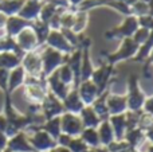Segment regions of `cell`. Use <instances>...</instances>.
<instances>
[{
  "mask_svg": "<svg viewBox=\"0 0 153 152\" xmlns=\"http://www.w3.org/2000/svg\"><path fill=\"white\" fill-rule=\"evenodd\" d=\"M40 59H42V73L46 77L56 72V67L62 63V55L58 51H54L53 48L46 50V53Z\"/></svg>",
  "mask_w": 153,
  "mask_h": 152,
  "instance_id": "cell-5",
  "label": "cell"
},
{
  "mask_svg": "<svg viewBox=\"0 0 153 152\" xmlns=\"http://www.w3.org/2000/svg\"><path fill=\"white\" fill-rule=\"evenodd\" d=\"M7 118H5V116L0 115V132H4L5 128H7Z\"/></svg>",
  "mask_w": 153,
  "mask_h": 152,
  "instance_id": "cell-29",
  "label": "cell"
},
{
  "mask_svg": "<svg viewBox=\"0 0 153 152\" xmlns=\"http://www.w3.org/2000/svg\"><path fill=\"white\" fill-rule=\"evenodd\" d=\"M98 137H100V144L103 145V147H108L109 144L114 142V133L113 129H111V125L109 123V120H103L98 125Z\"/></svg>",
  "mask_w": 153,
  "mask_h": 152,
  "instance_id": "cell-16",
  "label": "cell"
},
{
  "mask_svg": "<svg viewBox=\"0 0 153 152\" xmlns=\"http://www.w3.org/2000/svg\"><path fill=\"white\" fill-rule=\"evenodd\" d=\"M137 43L134 42V40H125V43L122 45V47L120 48L118 51H117L116 54H113V55L109 57V65H113L116 63V62L121 61V59H128L130 58L132 55H134L136 51H137Z\"/></svg>",
  "mask_w": 153,
  "mask_h": 152,
  "instance_id": "cell-9",
  "label": "cell"
},
{
  "mask_svg": "<svg viewBox=\"0 0 153 152\" xmlns=\"http://www.w3.org/2000/svg\"><path fill=\"white\" fill-rule=\"evenodd\" d=\"M27 26H30L28 20H24L20 16H19V18H16V16H10V18H7V22H5L7 34H8V37H11V38L20 34Z\"/></svg>",
  "mask_w": 153,
  "mask_h": 152,
  "instance_id": "cell-15",
  "label": "cell"
},
{
  "mask_svg": "<svg viewBox=\"0 0 153 152\" xmlns=\"http://www.w3.org/2000/svg\"><path fill=\"white\" fill-rule=\"evenodd\" d=\"M76 89H78V94H79V97H81V100H82L85 107H90V105L100 97L98 88L93 83L91 80L82 81Z\"/></svg>",
  "mask_w": 153,
  "mask_h": 152,
  "instance_id": "cell-6",
  "label": "cell"
},
{
  "mask_svg": "<svg viewBox=\"0 0 153 152\" xmlns=\"http://www.w3.org/2000/svg\"><path fill=\"white\" fill-rule=\"evenodd\" d=\"M144 109H145V113H148V115H151L153 117V97L151 98L145 100V102H144Z\"/></svg>",
  "mask_w": 153,
  "mask_h": 152,
  "instance_id": "cell-27",
  "label": "cell"
},
{
  "mask_svg": "<svg viewBox=\"0 0 153 152\" xmlns=\"http://www.w3.org/2000/svg\"><path fill=\"white\" fill-rule=\"evenodd\" d=\"M145 102V96L138 86L137 78L132 75L129 80V94L126 97V104L129 112H140Z\"/></svg>",
  "mask_w": 153,
  "mask_h": 152,
  "instance_id": "cell-1",
  "label": "cell"
},
{
  "mask_svg": "<svg viewBox=\"0 0 153 152\" xmlns=\"http://www.w3.org/2000/svg\"><path fill=\"white\" fill-rule=\"evenodd\" d=\"M42 110L43 116L47 121L54 117H59V115H62L65 112V108L61 100L56 98L53 93H47L42 102Z\"/></svg>",
  "mask_w": 153,
  "mask_h": 152,
  "instance_id": "cell-4",
  "label": "cell"
},
{
  "mask_svg": "<svg viewBox=\"0 0 153 152\" xmlns=\"http://www.w3.org/2000/svg\"><path fill=\"white\" fill-rule=\"evenodd\" d=\"M67 150L70 152H86L89 151V147L82 142L81 137H73L67 145Z\"/></svg>",
  "mask_w": 153,
  "mask_h": 152,
  "instance_id": "cell-25",
  "label": "cell"
},
{
  "mask_svg": "<svg viewBox=\"0 0 153 152\" xmlns=\"http://www.w3.org/2000/svg\"><path fill=\"white\" fill-rule=\"evenodd\" d=\"M7 150L10 152H35L24 132H19L11 139H8Z\"/></svg>",
  "mask_w": 153,
  "mask_h": 152,
  "instance_id": "cell-8",
  "label": "cell"
},
{
  "mask_svg": "<svg viewBox=\"0 0 153 152\" xmlns=\"http://www.w3.org/2000/svg\"><path fill=\"white\" fill-rule=\"evenodd\" d=\"M22 65V57L15 53H0V69L11 72L12 69Z\"/></svg>",
  "mask_w": 153,
  "mask_h": 152,
  "instance_id": "cell-18",
  "label": "cell"
},
{
  "mask_svg": "<svg viewBox=\"0 0 153 152\" xmlns=\"http://www.w3.org/2000/svg\"><path fill=\"white\" fill-rule=\"evenodd\" d=\"M56 73H58V78L61 80V82H63L66 86L69 83L74 82V74H73L71 69L67 65H63L59 70H56Z\"/></svg>",
  "mask_w": 153,
  "mask_h": 152,
  "instance_id": "cell-24",
  "label": "cell"
},
{
  "mask_svg": "<svg viewBox=\"0 0 153 152\" xmlns=\"http://www.w3.org/2000/svg\"><path fill=\"white\" fill-rule=\"evenodd\" d=\"M47 82L50 83L51 93H53L56 98H59L61 101H63V100L66 98V96L69 94L70 90H69V88H67L63 82H61V80L58 78V73L54 72L51 75H48Z\"/></svg>",
  "mask_w": 153,
  "mask_h": 152,
  "instance_id": "cell-12",
  "label": "cell"
},
{
  "mask_svg": "<svg viewBox=\"0 0 153 152\" xmlns=\"http://www.w3.org/2000/svg\"><path fill=\"white\" fill-rule=\"evenodd\" d=\"M36 43V37L34 32H31L30 30L24 28L20 34H18V46L22 51L24 50H31Z\"/></svg>",
  "mask_w": 153,
  "mask_h": 152,
  "instance_id": "cell-19",
  "label": "cell"
},
{
  "mask_svg": "<svg viewBox=\"0 0 153 152\" xmlns=\"http://www.w3.org/2000/svg\"><path fill=\"white\" fill-rule=\"evenodd\" d=\"M148 152H153V145H151V147L148 148Z\"/></svg>",
  "mask_w": 153,
  "mask_h": 152,
  "instance_id": "cell-32",
  "label": "cell"
},
{
  "mask_svg": "<svg viewBox=\"0 0 153 152\" xmlns=\"http://www.w3.org/2000/svg\"><path fill=\"white\" fill-rule=\"evenodd\" d=\"M62 104H63L65 112L73 113V115L79 113L85 108L83 102H82L81 97H79V94H78V89H74V90L69 92V94H67L66 98L62 101Z\"/></svg>",
  "mask_w": 153,
  "mask_h": 152,
  "instance_id": "cell-10",
  "label": "cell"
},
{
  "mask_svg": "<svg viewBox=\"0 0 153 152\" xmlns=\"http://www.w3.org/2000/svg\"><path fill=\"white\" fill-rule=\"evenodd\" d=\"M22 67L24 69L26 73H28L30 77L38 78L39 75H43L42 59H40V57H38L34 53H30L24 58H22Z\"/></svg>",
  "mask_w": 153,
  "mask_h": 152,
  "instance_id": "cell-7",
  "label": "cell"
},
{
  "mask_svg": "<svg viewBox=\"0 0 153 152\" xmlns=\"http://www.w3.org/2000/svg\"><path fill=\"white\" fill-rule=\"evenodd\" d=\"M83 125L82 121L78 116L73 115V113L65 112L61 117V131L62 133H66L71 137H76L82 133L83 131Z\"/></svg>",
  "mask_w": 153,
  "mask_h": 152,
  "instance_id": "cell-3",
  "label": "cell"
},
{
  "mask_svg": "<svg viewBox=\"0 0 153 152\" xmlns=\"http://www.w3.org/2000/svg\"><path fill=\"white\" fill-rule=\"evenodd\" d=\"M79 113H81V117L79 118H81V121H82L83 128H94L95 129L100 125L101 120L91 107H85Z\"/></svg>",
  "mask_w": 153,
  "mask_h": 152,
  "instance_id": "cell-17",
  "label": "cell"
},
{
  "mask_svg": "<svg viewBox=\"0 0 153 152\" xmlns=\"http://www.w3.org/2000/svg\"><path fill=\"white\" fill-rule=\"evenodd\" d=\"M79 136H81L82 142H83L89 148H98V147H101L97 129H94V128H85Z\"/></svg>",
  "mask_w": 153,
  "mask_h": 152,
  "instance_id": "cell-20",
  "label": "cell"
},
{
  "mask_svg": "<svg viewBox=\"0 0 153 152\" xmlns=\"http://www.w3.org/2000/svg\"><path fill=\"white\" fill-rule=\"evenodd\" d=\"M106 107H108L109 115L110 116L122 115V113H125V110L128 109L126 97L111 94V96H109L108 98H106Z\"/></svg>",
  "mask_w": 153,
  "mask_h": 152,
  "instance_id": "cell-11",
  "label": "cell"
},
{
  "mask_svg": "<svg viewBox=\"0 0 153 152\" xmlns=\"http://www.w3.org/2000/svg\"><path fill=\"white\" fill-rule=\"evenodd\" d=\"M8 75L10 72L5 69H0V89L7 94V88H8Z\"/></svg>",
  "mask_w": 153,
  "mask_h": 152,
  "instance_id": "cell-26",
  "label": "cell"
},
{
  "mask_svg": "<svg viewBox=\"0 0 153 152\" xmlns=\"http://www.w3.org/2000/svg\"><path fill=\"white\" fill-rule=\"evenodd\" d=\"M5 22H7V16L0 13V28H1V27H5Z\"/></svg>",
  "mask_w": 153,
  "mask_h": 152,
  "instance_id": "cell-31",
  "label": "cell"
},
{
  "mask_svg": "<svg viewBox=\"0 0 153 152\" xmlns=\"http://www.w3.org/2000/svg\"><path fill=\"white\" fill-rule=\"evenodd\" d=\"M28 142L35 152H50L56 147L55 140L42 129H36V132L30 137Z\"/></svg>",
  "mask_w": 153,
  "mask_h": 152,
  "instance_id": "cell-2",
  "label": "cell"
},
{
  "mask_svg": "<svg viewBox=\"0 0 153 152\" xmlns=\"http://www.w3.org/2000/svg\"><path fill=\"white\" fill-rule=\"evenodd\" d=\"M40 129L45 131V132H47V133L56 142V139L59 137V135L62 133V131H61V117H54V118H51V120H47L42 127H40Z\"/></svg>",
  "mask_w": 153,
  "mask_h": 152,
  "instance_id": "cell-21",
  "label": "cell"
},
{
  "mask_svg": "<svg viewBox=\"0 0 153 152\" xmlns=\"http://www.w3.org/2000/svg\"><path fill=\"white\" fill-rule=\"evenodd\" d=\"M39 10H40V5L36 1L31 0V1H27L23 4L22 10L19 11V16L22 19H24V20H28V19L35 18L38 15V12H39Z\"/></svg>",
  "mask_w": 153,
  "mask_h": 152,
  "instance_id": "cell-23",
  "label": "cell"
},
{
  "mask_svg": "<svg viewBox=\"0 0 153 152\" xmlns=\"http://www.w3.org/2000/svg\"><path fill=\"white\" fill-rule=\"evenodd\" d=\"M3 152H10V151H8V150H5V151H3Z\"/></svg>",
  "mask_w": 153,
  "mask_h": 152,
  "instance_id": "cell-34",
  "label": "cell"
},
{
  "mask_svg": "<svg viewBox=\"0 0 153 152\" xmlns=\"http://www.w3.org/2000/svg\"><path fill=\"white\" fill-rule=\"evenodd\" d=\"M24 81H26V72H24V69L22 67V65L11 70L10 75H8V88H7L8 96H10L15 89H18L20 85H23Z\"/></svg>",
  "mask_w": 153,
  "mask_h": 152,
  "instance_id": "cell-13",
  "label": "cell"
},
{
  "mask_svg": "<svg viewBox=\"0 0 153 152\" xmlns=\"http://www.w3.org/2000/svg\"><path fill=\"white\" fill-rule=\"evenodd\" d=\"M23 0H4L0 3V13L3 15H11L19 12L23 7Z\"/></svg>",
  "mask_w": 153,
  "mask_h": 152,
  "instance_id": "cell-22",
  "label": "cell"
},
{
  "mask_svg": "<svg viewBox=\"0 0 153 152\" xmlns=\"http://www.w3.org/2000/svg\"><path fill=\"white\" fill-rule=\"evenodd\" d=\"M149 62H153V51H152V55H151V59H149Z\"/></svg>",
  "mask_w": 153,
  "mask_h": 152,
  "instance_id": "cell-33",
  "label": "cell"
},
{
  "mask_svg": "<svg viewBox=\"0 0 153 152\" xmlns=\"http://www.w3.org/2000/svg\"><path fill=\"white\" fill-rule=\"evenodd\" d=\"M144 133H145V137L152 143V145H153V127L151 129H148V131H145Z\"/></svg>",
  "mask_w": 153,
  "mask_h": 152,
  "instance_id": "cell-30",
  "label": "cell"
},
{
  "mask_svg": "<svg viewBox=\"0 0 153 152\" xmlns=\"http://www.w3.org/2000/svg\"><path fill=\"white\" fill-rule=\"evenodd\" d=\"M7 144H8V137L5 136L4 132H0V152L7 150Z\"/></svg>",
  "mask_w": 153,
  "mask_h": 152,
  "instance_id": "cell-28",
  "label": "cell"
},
{
  "mask_svg": "<svg viewBox=\"0 0 153 152\" xmlns=\"http://www.w3.org/2000/svg\"><path fill=\"white\" fill-rule=\"evenodd\" d=\"M109 123H110L111 129H113L114 139L124 140V136L126 133V117H125V113L110 116L109 117Z\"/></svg>",
  "mask_w": 153,
  "mask_h": 152,
  "instance_id": "cell-14",
  "label": "cell"
}]
</instances>
